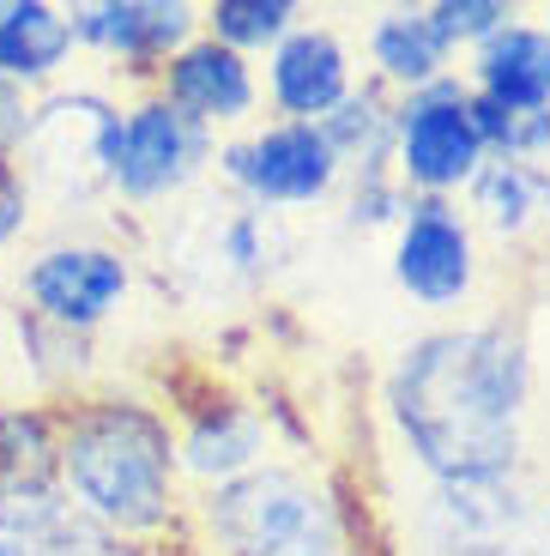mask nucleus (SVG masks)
I'll return each mask as SVG.
<instances>
[{"mask_svg": "<svg viewBox=\"0 0 550 556\" xmlns=\"http://www.w3.org/2000/svg\"><path fill=\"white\" fill-rule=\"evenodd\" d=\"M303 556H363L358 544H333V551H303Z\"/></svg>", "mask_w": 550, "mask_h": 556, "instance_id": "28", "label": "nucleus"}, {"mask_svg": "<svg viewBox=\"0 0 550 556\" xmlns=\"http://www.w3.org/2000/svg\"><path fill=\"white\" fill-rule=\"evenodd\" d=\"M382 424L424 484L514 478L533 430V345L509 320H436L393 351Z\"/></svg>", "mask_w": 550, "mask_h": 556, "instance_id": "1", "label": "nucleus"}, {"mask_svg": "<svg viewBox=\"0 0 550 556\" xmlns=\"http://www.w3.org/2000/svg\"><path fill=\"white\" fill-rule=\"evenodd\" d=\"M466 91L509 110H550V37L514 13L490 42L466 55Z\"/></svg>", "mask_w": 550, "mask_h": 556, "instance_id": "17", "label": "nucleus"}, {"mask_svg": "<svg viewBox=\"0 0 550 556\" xmlns=\"http://www.w3.org/2000/svg\"><path fill=\"white\" fill-rule=\"evenodd\" d=\"M55 478V405L0 400V490Z\"/></svg>", "mask_w": 550, "mask_h": 556, "instance_id": "22", "label": "nucleus"}, {"mask_svg": "<svg viewBox=\"0 0 550 556\" xmlns=\"http://www.w3.org/2000/svg\"><path fill=\"white\" fill-rule=\"evenodd\" d=\"M188 532L193 551L207 556H303L358 544L339 484L285 454L218 490L188 496Z\"/></svg>", "mask_w": 550, "mask_h": 556, "instance_id": "3", "label": "nucleus"}, {"mask_svg": "<svg viewBox=\"0 0 550 556\" xmlns=\"http://www.w3.org/2000/svg\"><path fill=\"white\" fill-rule=\"evenodd\" d=\"M297 25H303L297 0H207L200 7V37L224 42V49H236L248 61H261L266 49H278Z\"/></svg>", "mask_w": 550, "mask_h": 556, "instance_id": "21", "label": "nucleus"}, {"mask_svg": "<svg viewBox=\"0 0 550 556\" xmlns=\"http://www.w3.org/2000/svg\"><path fill=\"white\" fill-rule=\"evenodd\" d=\"M345 224L351 230H387L393 237L399 218H405V206H412V194L393 181V169H375V176H345Z\"/></svg>", "mask_w": 550, "mask_h": 556, "instance_id": "25", "label": "nucleus"}, {"mask_svg": "<svg viewBox=\"0 0 550 556\" xmlns=\"http://www.w3.org/2000/svg\"><path fill=\"white\" fill-rule=\"evenodd\" d=\"M30 224H37V194H30L25 169L0 157V254H13L30 237Z\"/></svg>", "mask_w": 550, "mask_h": 556, "instance_id": "26", "label": "nucleus"}, {"mask_svg": "<svg viewBox=\"0 0 550 556\" xmlns=\"http://www.w3.org/2000/svg\"><path fill=\"white\" fill-rule=\"evenodd\" d=\"M387 273L393 291L424 315H460L478 296L484 254L478 230L460 212V200H412L399 230L387 237Z\"/></svg>", "mask_w": 550, "mask_h": 556, "instance_id": "9", "label": "nucleus"}, {"mask_svg": "<svg viewBox=\"0 0 550 556\" xmlns=\"http://www.w3.org/2000/svg\"><path fill=\"white\" fill-rule=\"evenodd\" d=\"M25 115H30V98L18 85L0 79V157L18 152V139H25Z\"/></svg>", "mask_w": 550, "mask_h": 556, "instance_id": "27", "label": "nucleus"}, {"mask_svg": "<svg viewBox=\"0 0 550 556\" xmlns=\"http://www.w3.org/2000/svg\"><path fill=\"white\" fill-rule=\"evenodd\" d=\"M212 152H218V139L200 122H188L182 110H170L146 85V91L122 98L110 157H103V194L134 212L170 206L212 176Z\"/></svg>", "mask_w": 550, "mask_h": 556, "instance_id": "6", "label": "nucleus"}, {"mask_svg": "<svg viewBox=\"0 0 550 556\" xmlns=\"http://www.w3.org/2000/svg\"><path fill=\"white\" fill-rule=\"evenodd\" d=\"M278 254H285V230H278V218H266V212H248V206H236V200H224L218 218L207 224V261H212V273H224L230 285H266Z\"/></svg>", "mask_w": 550, "mask_h": 556, "instance_id": "20", "label": "nucleus"}, {"mask_svg": "<svg viewBox=\"0 0 550 556\" xmlns=\"http://www.w3.org/2000/svg\"><path fill=\"white\" fill-rule=\"evenodd\" d=\"M460 212L472 218L478 242H502V249H521V242L550 237V164H502V157H484V169L472 176V188L460 194Z\"/></svg>", "mask_w": 550, "mask_h": 556, "instance_id": "15", "label": "nucleus"}, {"mask_svg": "<svg viewBox=\"0 0 550 556\" xmlns=\"http://www.w3.org/2000/svg\"><path fill=\"white\" fill-rule=\"evenodd\" d=\"M212 176H218V188L236 206L266 212V218H278V212H315L345 188V169L333 157V146L321 139V127L273 122V115L230 139H218Z\"/></svg>", "mask_w": 550, "mask_h": 556, "instance_id": "7", "label": "nucleus"}, {"mask_svg": "<svg viewBox=\"0 0 550 556\" xmlns=\"http://www.w3.org/2000/svg\"><path fill=\"white\" fill-rule=\"evenodd\" d=\"M472 122H478L484 157H502V164H550V110H509V103L472 98Z\"/></svg>", "mask_w": 550, "mask_h": 556, "instance_id": "23", "label": "nucleus"}, {"mask_svg": "<svg viewBox=\"0 0 550 556\" xmlns=\"http://www.w3.org/2000/svg\"><path fill=\"white\" fill-rule=\"evenodd\" d=\"M67 13L79 55L103 61L115 79H134V91H146L158 67L200 37L193 0H79Z\"/></svg>", "mask_w": 550, "mask_h": 556, "instance_id": "10", "label": "nucleus"}, {"mask_svg": "<svg viewBox=\"0 0 550 556\" xmlns=\"http://www.w3.org/2000/svg\"><path fill=\"white\" fill-rule=\"evenodd\" d=\"M521 13L514 0H424V18L441 42H448V55H472L478 42H490L496 30L509 25Z\"/></svg>", "mask_w": 550, "mask_h": 556, "instance_id": "24", "label": "nucleus"}, {"mask_svg": "<svg viewBox=\"0 0 550 556\" xmlns=\"http://www.w3.org/2000/svg\"><path fill=\"white\" fill-rule=\"evenodd\" d=\"M79 61L73 13L61 0H0V79L25 98H42Z\"/></svg>", "mask_w": 550, "mask_h": 556, "instance_id": "14", "label": "nucleus"}, {"mask_svg": "<svg viewBox=\"0 0 550 556\" xmlns=\"http://www.w3.org/2000/svg\"><path fill=\"white\" fill-rule=\"evenodd\" d=\"M358 61H370V73H363V79H375L382 91H393V98H412V91H424V85H436V79H448V73H454L448 42L429 30L424 7H412V0L375 7L370 25H363Z\"/></svg>", "mask_w": 550, "mask_h": 556, "instance_id": "16", "label": "nucleus"}, {"mask_svg": "<svg viewBox=\"0 0 550 556\" xmlns=\"http://www.w3.org/2000/svg\"><path fill=\"white\" fill-rule=\"evenodd\" d=\"M0 556H13V539H7V527H0Z\"/></svg>", "mask_w": 550, "mask_h": 556, "instance_id": "30", "label": "nucleus"}, {"mask_svg": "<svg viewBox=\"0 0 550 556\" xmlns=\"http://www.w3.org/2000/svg\"><path fill=\"white\" fill-rule=\"evenodd\" d=\"M13 285L25 315L73 339H97L134 296V254L91 230H55L25 249Z\"/></svg>", "mask_w": 550, "mask_h": 556, "instance_id": "5", "label": "nucleus"}, {"mask_svg": "<svg viewBox=\"0 0 550 556\" xmlns=\"http://www.w3.org/2000/svg\"><path fill=\"white\" fill-rule=\"evenodd\" d=\"M55 490L122 544H170L188 532L176 424L139 393L91 388L55 405Z\"/></svg>", "mask_w": 550, "mask_h": 556, "instance_id": "2", "label": "nucleus"}, {"mask_svg": "<svg viewBox=\"0 0 550 556\" xmlns=\"http://www.w3.org/2000/svg\"><path fill=\"white\" fill-rule=\"evenodd\" d=\"M13 351H18V369L30 376L42 405H67L79 393H91V339H73L49 320L13 308Z\"/></svg>", "mask_w": 550, "mask_h": 556, "instance_id": "18", "label": "nucleus"}, {"mask_svg": "<svg viewBox=\"0 0 550 556\" xmlns=\"http://www.w3.org/2000/svg\"><path fill=\"white\" fill-rule=\"evenodd\" d=\"M533 25H538V30H545V37H550V0H545V7H538V18H533Z\"/></svg>", "mask_w": 550, "mask_h": 556, "instance_id": "29", "label": "nucleus"}, {"mask_svg": "<svg viewBox=\"0 0 550 556\" xmlns=\"http://www.w3.org/2000/svg\"><path fill=\"white\" fill-rule=\"evenodd\" d=\"M122 98H110L103 85H67L30 98L25 139H18L13 164L25 169L37 206L55 212H91L103 194V157H110V134Z\"/></svg>", "mask_w": 550, "mask_h": 556, "instance_id": "4", "label": "nucleus"}, {"mask_svg": "<svg viewBox=\"0 0 550 556\" xmlns=\"http://www.w3.org/2000/svg\"><path fill=\"white\" fill-rule=\"evenodd\" d=\"M152 91L188 122H200L212 139H230L261 122V67L212 37H193L188 49H176L158 67Z\"/></svg>", "mask_w": 550, "mask_h": 556, "instance_id": "12", "label": "nucleus"}, {"mask_svg": "<svg viewBox=\"0 0 550 556\" xmlns=\"http://www.w3.org/2000/svg\"><path fill=\"white\" fill-rule=\"evenodd\" d=\"M393 181L412 200H460L484 169V139L472 122V91L460 73L393 103Z\"/></svg>", "mask_w": 550, "mask_h": 556, "instance_id": "8", "label": "nucleus"}, {"mask_svg": "<svg viewBox=\"0 0 550 556\" xmlns=\"http://www.w3.org/2000/svg\"><path fill=\"white\" fill-rule=\"evenodd\" d=\"M254 67H261V110H273V122H309V127L327 122L363 79L358 42L327 18H303Z\"/></svg>", "mask_w": 550, "mask_h": 556, "instance_id": "11", "label": "nucleus"}, {"mask_svg": "<svg viewBox=\"0 0 550 556\" xmlns=\"http://www.w3.org/2000/svg\"><path fill=\"white\" fill-rule=\"evenodd\" d=\"M393 91H382L375 79H358V91L321 122V139L333 146L345 176H375L393 157Z\"/></svg>", "mask_w": 550, "mask_h": 556, "instance_id": "19", "label": "nucleus"}, {"mask_svg": "<svg viewBox=\"0 0 550 556\" xmlns=\"http://www.w3.org/2000/svg\"><path fill=\"white\" fill-rule=\"evenodd\" d=\"M176 424V466H182V484L200 496V490H218L230 478L254 472L266 459H278V435H273V417L261 412L254 400H207L193 412L170 417Z\"/></svg>", "mask_w": 550, "mask_h": 556, "instance_id": "13", "label": "nucleus"}]
</instances>
